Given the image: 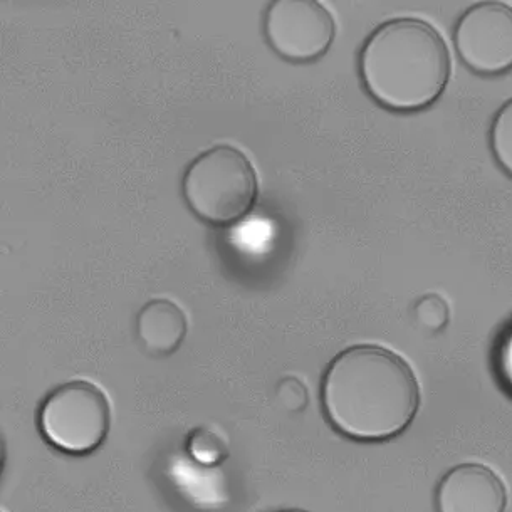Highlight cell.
Listing matches in <instances>:
<instances>
[{
    "mask_svg": "<svg viewBox=\"0 0 512 512\" xmlns=\"http://www.w3.org/2000/svg\"><path fill=\"white\" fill-rule=\"evenodd\" d=\"M37 427L51 447L88 455L105 444L111 429V403L101 387L71 380L53 388L37 410Z\"/></svg>",
    "mask_w": 512,
    "mask_h": 512,
    "instance_id": "obj_4",
    "label": "cell"
},
{
    "mask_svg": "<svg viewBox=\"0 0 512 512\" xmlns=\"http://www.w3.org/2000/svg\"><path fill=\"white\" fill-rule=\"evenodd\" d=\"M452 61L444 37L429 22L402 17L366 37L358 74L371 100L390 111L413 113L434 105L449 84Z\"/></svg>",
    "mask_w": 512,
    "mask_h": 512,
    "instance_id": "obj_2",
    "label": "cell"
},
{
    "mask_svg": "<svg viewBox=\"0 0 512 512\" xmlns=\"http://www.w3.org/2000/svg\"><path fill=\"white\" fill-rule=\"evenodd\" d=\"M460 61L481 76L512 71V7L479 2L459 17L454 29Z\"/></svg>",
    "mask_w": 512,
    "mask_h": 512,
    "instance_id": "obj_6",
    "label": "cell"
},
{
    "mask_svg": "<svg viewBox=\"0 0 512 512\" xmlns=\"http://www.w3.org/2000/svg\"><path fill=\"white\" fill-rule=\"evenodd\" d=\"M494 365L504 387L512 393V323L497 341Z\"/></svg>",
    "mask_w": 512,
    "mask_h": 512,
    "instance_id": "obj_12",
    "label": "cell"
},
{
    "mask_svg": "<svg viewBox=\"0 0 512 512\" xmlns=\"http://www.w3.org/2000/svg\"><path fill=\"white\" fill-rule=\"evenodd\" d=\"M439 512H504L507 491L501 477L482 464H460L437 486Z\"/></svg>",
    "mask_w": 512,
    "mask_h": 512,
    "instance_id": "obj_7",
    "label": "cell"
},
{
    "mask_svg": "<svg viewBox=\"0 0 512 512\" xmlns=\"http://www.w3.org/2000/svg\"><path fill=\"white\" fill-rule=\"evenodd\" d=\"M182 197L190 212L205 224H237L251 214L259 199L256 167L239 148L215 145L185 168Z\"/></svg>",
    "mask_w": 512,
    "mask_h": 512,
    "instance_id": "obj_3",
    "label": "cell"
},
{
    "mask_svg": "<svg viewBox=\"0 0 512 512\" xmlns=\"http://www.w3.org/2000/svg\"><path fill=\"white\" fill-rule=\"evenodd\" d=\"M415 318L425 330L439 333L449 323V304L439 294H427L415 304Z\"/></svg>",
    "mask_w": 512,
    "mask_h": 512,
    "instance_id": "obj_11",
    "label": "cell"
},
{
    "mask_svg": "<svg viewBox=\"0 0 512 512\" xmlns=\"http://www.w3.org/2000/svg\"><path fill=\"white\" fill-rule=\"evenodd\" d=\"M187 450L197 462L204 465H217L227 457V444L219 434L207 427H199L189 435Z\"/></svg>",
    "mask_w": 512,
    "mask_h": 512,
    "instance_id": "obj_10",
    "label": "cell"
},
{
    "mask_svg": "<svg viewBox=\"0 0 512 512\" xmlns=\"http://www.w3.org/2000/svg\"><path fill=\"white\" fill-rule=\"evenodd\" d=\"M281 512H309V511H304V509H286V511H281Z\"/></svg>",
    "mask_w": 512,
    "mask_h": 512,
    "instance_id": "obj_13",
    "label": "cell"
},
{
    "mask_svg": "<svg viewBox=\"0 0 512 512\" xmlns=\"http://www.w3.org/2000/svg\"><path fill=\"white\" fill-rule=\"evenodd\" d=\"M489 142L497 165L512 177V98L497 110L492 120Z\"/></svg>",
    "mask_w": 512,
    "mask_h": 512,
    "instance_id": "obj_9",
    "label": "cell"
},
{
    "mask_svg": "<svg viewBox=\"0 0 512 512\" xmlns=\"http://www.w3.org/2000/svg\"><path fill=\"white\" fill-rule=\"evenodd\" d=\"M324 415L345 437L393 439L407 430L420 407L412 366L378 345L346 348L330 361L321 382Z\"/></svg>",
    "mask_w": 512,
    "mask_h": 512,
    "instance_id": "obj_1",
    "label": "cell"
},
{
    "mask_svg": "<svg viewBox=\"0 0 512 512\" xmlns=\"http://www.w3.org/2000/svg\"><path fill=\"white\" fill-rule=\"evenodd\" d=\"M262 34L267 46L284 61L313 63L333 46L336 22L316 0H276L264 11Z\"/></svg>",
    "mask_w": 512,
    "mask_h": 512,
    "instance_id": "obj_5",
    "label": "cell"
},
{
    "mask_svg": "<svg viewBox=\"0 0 512 512\" xmlns=\"http://www.w3.org/2000/svg\"><path fill=\"white\" fill-rule=\"evenodd\" d=\"M136 338L155 358L170 356L182 346L189 331L183 309L170 299L157 298L143 304L135 319Z\"/></svg>",
    "mask_w": 512,
    "mask_h": 512,
    "instance_id": "obj_8",
    "label": "cell"
}]
</instances>
